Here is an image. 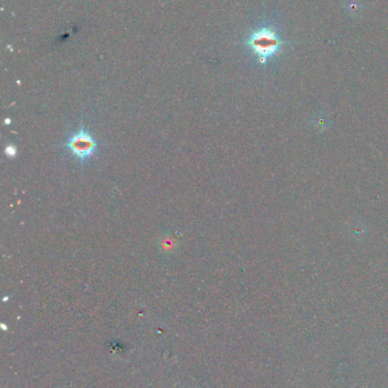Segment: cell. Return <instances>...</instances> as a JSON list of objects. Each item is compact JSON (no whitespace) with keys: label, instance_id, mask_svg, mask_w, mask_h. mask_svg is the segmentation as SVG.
I'll use <instances>...</instances> for the list:
<instances>
[{"label":"cell","instance_id":"obj_1","mask_svg":"<svg viewBox=\"0 0 388 388\" xmlns=\"http://www.w3.org/2000/svg\"><path fill=\"white\" fill-rule=\"evenodd\" d=\"M247 47L254 56H256L258 64L265 65L268 60L277 56L282 51L284 48V40L278 34V30L272 25H261L255 29L247 39L245 41Z\"/></svg>","mask_w":388,"mask_h":388},{"label":"cell","instance_id":"obj_2","mask_svg":"<svg viewBox=\"0 0 388 388\" xmlns=\"http://www.w3.org/2000/svg\"><path fill=\"white\" fill-rule=\"evenodd\" d=\"M65 146L75 157V159L84 164L86 160L94 156L97 150V142L87 129L81 127L77 133L67 139Z\"/></svg>","mask_w":388,"mask_h":388}]
</instances>
